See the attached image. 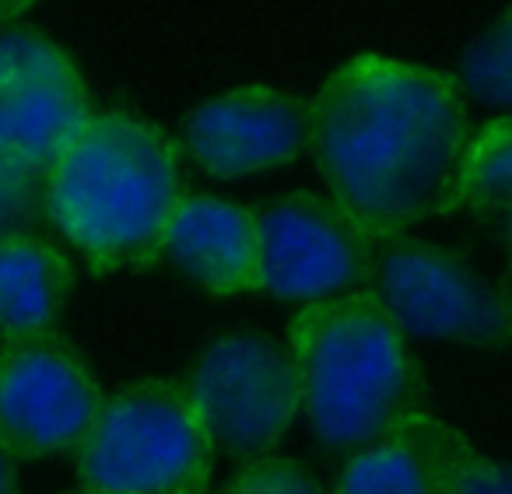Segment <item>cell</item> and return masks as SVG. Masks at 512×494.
Instances as JSON below:
<instances>
[{"mask_svg": "<svg viewBox=\"0 0 512 494\" xmlns=\"http://www.w3.org/2000/svg\"><path fill=\"white\" fill-rule=\"evenodd\" d=\"M0 494H22V480H18V463L0 452Z\"/></svg>", "mask_w": 512, "mask_h": 494, "instance_id": "obj_19", "label": "cell"}, {"mask_svg": "<svg viewBox=\"0 0 512 494\" xmlns=\"http://www.w3.org/2000/svg\"><path fill=\"white\" fill-rule=\"evenodd\" d=\"M372 239L330 193L295 190L256 207V291L323 302L365 288Z\"/></svg>", "mask_w": 512, "mask_h": 494, "instance_id": "obj_7", "label": "cell"}, {"mask_svg": "<svg viewBox=\"0 0 512 494\" xmlns=\"http://www.w3.org/2000/svg\"><path fill=\"white\" fill-rule=\"evenodd\" d=\"M512 207V116H498L470 141L456 211L502 214Z\"/></svg>", "mask_w": 512, "mask_h": 494, "instance_id": "obj_14", "label": "cell"}, {"mask_svg": "<svg viewBox=\"0 0 512 494\" xmlns=\"http://www.w3.org/2000/svg\"><path fill=\"white\" fill-rule=\"evenodd\" d=\"M502 221V246H505V260H509V288H512V207L498 214Z\"/></svg>", "mask_w": 512, "mask_h": 494, "instance_id": "obj_22", "label": "cell"}, {"mask_svg": "<svg viewBox=\"0 0 512 494\" xmlns=\"http://www.w3.org/2000/svg\"><path fill=\"white\" fill-rule=\"evenodd\" d=\"M214 452L186 382L141 379L106 396L74 477L81 494H207Z\"/></svg>", "mask_w": 512, "mask_h": 494, "instance_id": "obj_4", "label": "cell"}, {"mask_svg": "<svg viewBox=\"0 0 512 494\" xmlns=\"http://www.w3.org/2000/svg\"><path fill=\"white\" fill-rule=\"evenodd\" d=\"M102 403L85 354L60 333L0 347V452L15 463L74 456Z\"/></svg>", "mask_w": 512, "mask_h": 494, "instance_id": "obj_8", "label": "cell"}, {"mask_svg": "<svg viewBox=\"0 0 512 494\" xmlns=\"http://www.w3.org/2000/svg\"><path fill=\"white\" fill-rule=\"evenodd\" d=\"M46 218V179H32L0 165V242L32 232Z\"/></svg>", "mask_w": 512, "mask_h": 494, "instance_id": "obj_17", "label": "cell"}, {"mask_svg": "<svg viewBox=\"0 0 512 494\" xmlns=\"http://www.w3.org/2000/svg\"><path fill=\"white\" fill-rule=\"evenodd\" d=\"M313 106L285 88L249 85L200 102L183 120L179 148L211 179L285 169L309 151Z\"/></svg>", "mask_w": 512, "mask_h": 494, "instance_id": "obj_10", "label": "cell"}, {"mask_svg": "<svg viewBox=\"0 0 512 494\" xmlns=\"http://www.w3.org/2000/svg\"><path fill=\"white\" fill-rule=\"evenodd\" d=\"M456 494H512V466L495 463V459L474 452V459L463 470Z\"/></svg>", "mask_w": 512, "mask_h": 494, "instance_id": "obj_18", "label": "cell"}, {"mask_svg": "<svg viewBox=\"0 0 512 494\" xmlns=\"http://www.w3.org/2000/svg\"><path fill=\"white\" fill-rule=\"evenodd\" d=\"M309 106V155L372 239L456 211L474 130L453 74L369 53L337 67Z\"/></svg>", "mask_w": 512, "mask_h": 494, "instance_id": "obj_1", "label": "cell"}, {"mask_svg": "<svg viewBox=\"0 0 512 494\" xmlns=\"http://www.w3.org/2000/svg\"><path fill=\"white\" fill-rule=\"evenodd\" d=\"M186 389L214 449L246 463L274 456L302 417V382L292 351L260 330H232L211 340Z\"/></svg>", "mask_w": 512, "mask_h": 494, "instance_id": "obj_6", "label": "cell"}, {"mask_svg": "<svg viewBox=\"0 0 512 494\" xmlns=\"http://www.w3.org/2000/svg\"><path fill=\"white\" fill-rule=\"evenodd\" d=\"M74 291V267L50 239L36 232L0 242V340H32L57 333Z\"/></svg>", "mask_w": 512, "mask_h": 494, "instance_id": "obj_13", "label": "cell"}, {"mask_svg": "<svg viewBox=\"0 0 512 494\" xmlns=\"http://www.w3.org/2000/svg\"><path fill=\"white\" fill-rule=\"evenodd\" d=\"M32 4H36V0H0V22H15V18H22Z\"/></svg>", "mask_w": 512, "mask_h": 494, "instance_id": "obj_21", "label": "cell"}, {"mask_svg": "<svg viewBox=\"0 0 512 494\" xmlns=\"http://www.w3.org/2000/svg\"><path fill=\"white\" fill-rule=\"evenodd\" d=\"M78 64L29 29H15L11 74L0 85V165L46 179L92 120Z\"/></svg>", "mask_w": 512, "mask_h": 494, "instance_id": "obj_9", "label": "cell"}, {"mask_svg": "<svg viewBox=\"0 0 512 494\" xmlns=\"http://www.w3.org/2000/svg\"><path fill=\"white\" fill-rule=\"evenodd\" d=\"M365 288L404 337L470 347L512 344L509 281H491L432 242L411 235L376 239Z\"/></svg>", "mask_w": 512, "mask_h": 494, "instance_id": "obj_5", "label": "cell"}, {"mask_svg": "<svg viewBox=\"0 0 512 494\" xmlns=\"http://www.w3.org/2000/svg\"><path fill=\"white\" fill-rule=\"evenodd\" d=\"M183 148L127 109L95 113L46 176V221L95 274L148 270L183 200Z\"/></svg>", "mask_w": 512, "mask_h": 494, "instance_id": "obj_2", "label": "cell"}, {"mask_svg": "<svg viewBox=\"0 0 512 494\" xmlns=\"http://www.w3.org/2000/svg\"><path fill=\"white\" fill-rule=\"evenodd\" d=\"M456 85L481 106L512 116V8L470 39Z\"/></svg>", "mask_w": 512, "mask_h": 494, "instance_id": "obj_15", "label": "cell"}, {"mask_svg": "<svg viewBox=\"0 0 512 494\" xmlns=\"http://www.w3.org/2000/svg\"><path fill=\"white\" fill-rule=\"evenodd\" d=\"M11 53H15V29H0V85L11 74Z\"/></svg>", "mask_w": 512, "mask_h": 494, "instance_id": "obj_20", "label": "cell"}, {"mask_svg": "<svg viewBox=\"0 0 512 494\" xmlns=\"http://www.w3.org/2000/svg\"><path fill=\"white\" fill-rule=\"evenodd\" d=\"M218 494H330L323 484L292 456H260L249 459Z\"/></svg>", "mask_w": 512, "mask_h": 494, "instance_id": "obj_16", "label": "cell"}, {"mask_svg": "<svg viewBox=\"0 0 512 494\" xmlns=\"http://www.w3.org/2000/svg\"><path fill=\"white\" fill-rule=\"evenodd\" d=\"M302 414L320 445L358 452L425 410V375L369 288L302 305L288 326Z\"/></svg>", "mask_w": 512, "mask_h": 494, "instance_id": "obj_3", "label": "cell"}, {"mask_svg": "<svg viewBox=\"0 0 512 494\" xmlns=\"http://www.w3.org/2000/svg\"><path fill=\"white\" fill-rule=\"evenodd\" d=\"M474 452L460 428L418 410L351 452L330 494H456Z\"/></svg>", "mask_w": 512, "mask_h": 494, "instance_id": "obj_11", "label": "cell"}, {"mask_svg": "<svg viewBox=\"0 0 512 494\" xmlns=\"http://www.w3.org/2000/svg\"><path fill=\"white\" fill-rule=\"evenodd\" d=\"M165 256L207 295L256 291V207L186 193L165 232Z\"/></svg>", "mask_w": 512, "mask_h": 494, "instance_id": "obj_12", "label": "cell"}]
</instances>
